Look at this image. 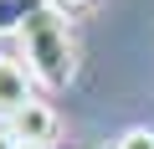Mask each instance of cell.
<instances>
[{"mask_svg":"<svg viewBox=\"0 0 154 149\" xmlns=\"http://www.w3.org/2000/svg\"><path fill=\"white\" fill-rule=\"evenodd\" d=\"M0 149H16V139H11V129H0Z\"/></svg>","mask_w":154,"mask_h":149,"instance_id":"obj_7","label":"cell"},{"mask_svg":"<svg viewBox=\"0 0 154 149\" xmlns=\"http://www.w3.org/2000/svg\"><path fill=\"white\" fill-rule=\"evenodd\" d=\"M5 129H11L16 144H51V139H57V113H51L46 103H26L21 113L5 118Z\"/></svg>","mask_w":154,"mask_h":149,"instance_id":"obj_2","label":"cell"},{"mask_svg":"<svg viewBox=\"0 0 154 149\" xmlns=\"http://www.w3.org/2000/svg\"><path fill=\"white\" fill-rule=\"evenodd\" d=\"M113 149H154V134H149V129H128Z\"/></svg>","mask_w":154,"mask_h":149,"instance_id":"obj_5","label":"cell"},{"mask_svg":"<svg viewBox=\"0 0 154 149\" xmlns=\"http://www.w3.org/2000/svg\"><path fill=\"white\" fill-rule=\"evenodd\" d=\"M46 5H51V11H62V16H77V11H88L93 0H46Z\"/></svg>","mask_w":154,"mask_h":149,"instance_id":"obj_6","label":"cell"},{"mask_svg":"<svg viewBox=\"0 0 154 149\" xmlns=\"http://www.w3.org/2000/svg\"><path fill=\"white\" fill-rule=\"evenodd\" d=\"M41 5H46V0H0V36H5V31L21 36V26H26Z\"/></svg>","mask_w":154,"mask_h":149,"instance_id":"obj_4","label":"cell"},{"mask_svg":"<svg viewBox=\"0 0 154 149\" xmlns=\"http://www.w3.org/2000/svg\"><path fill=\"white\" fill-rule=\"evenodd\" d=\"M31 82H36V77H31L21 62L0 57V113H5V118H11V113H21L26 103H36V98H31Z\"/></svg>","mask_w":154,"mask_h":149,"instance_id":"obj_3","label":"cell"},{"mask_svg":"<svg viewBox=\"0 0 154 149\" xmlns=\"http://www.w3.org/2000/svg\"><path fill=\"white\" fill-rule=\"evenodd\" d=\"M16 149H51V144H16Z\"/></svg>","mask_w":154,"mask_h":149,"instance_id":"obj_8","label":"cell"},{"mask_svg":"<svg viewBox=\"0 0 154 149\" xmlns=\"http://www.w3.org/2000/svg\"><path fill=\"white\" fill-rule=\"evenodd\" d=\"M21 57H26V72H31L41 88L62 93V88L72 82V72H77V46H72L67 16L51 11V5H41V11L21 26Z\"/></svg>","mask_w":154,"mask_h":149,"instance_id":"obj_1","label":"cell"}]
</instances>
